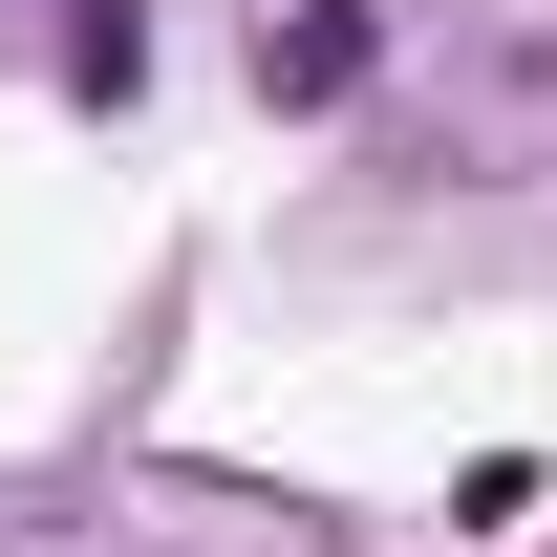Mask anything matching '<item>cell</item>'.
Listing matches in <instances>:
<instances>
[{
  "label": "cell",
  "instance_id": "1",
  "mask_svg": "<svg viewBox=\"0 0 557 557\" xmlns=\"http://www.w3.org/2000/svg\"><path fill=\"white\" fill-rule=\"evenodd\" d=\"M364 65H386V22H364V0H300V22L258 44V86H278V108H344Z\"/></svg>",
  "mask_w": 557,
  "mask_h": 557
}]
</instances>
